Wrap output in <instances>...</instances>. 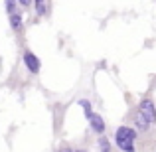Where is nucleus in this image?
Here are the masks:
<instances>
[{"mask_svg":"<svg viewBox=\"0 0 156 152\" xmlns=\"http://www.w3.org/2000/svg\"><path fill=\"white\" fill-rule=\"evenodd\" d=\"M138 133L130 125H121L115 130V146L119 152H138L136 150Z\"/></svg>","mask_w":156,"mask_h":152,"instance_id":"f257e3e1","label":"nucleus"},{"mask_svg":"<svg viewBox=\"0 0 156 152\" xmlns=\"http://www.w3.org/2000/svg\"><path fill=\"white\" fill-rule=\"evenodd\" d=\"M22 63H24V67L28 69L30 75H38V73L42 71V61H40V57L36 55L30 48H24L22 50Z\"/></svg>","mask_w":156,"mask_h":152,"instance_id":"f03ea898","label":"nucleus"},{"mask_svg":"<svg viewBox=\"0 0 156 152\" xmlns=\"http://www.w3.org/2000/svg\"><path fill=\"white\" fill-rule=\"evenodd\" d=\"M8 20H10V28L12 32H14L16 40H18V44L22 46L24 42V36H26V24H24V18H22V12H14V14L8 16Z\"/></svg>","mask_w":156,"mask_h":152,"instance_id":"7ed1b4c3","label":"nucleus"},{"mask_svg":"<svg viewBox=\"0 0 156 152\" xmlns=\"http://www.w3.org/2000/svg\"><path fill=\"white\" fill-rule=\"evenodd\" d=\"M136 111L150 122V125H156V105H154V101L150 99V97H144V99L138 103Z\"/></svg>","mask_w":156,"mask_h":152,"instance_id":"20e7f679","label":"nucleus"},{"mask_svg":"<svg viewBox=\"0 0 156 152\" xmlns=\"http://www.w3.org/2000/svg\"><path fill=\"white\" fill-rule=\"evenodd\" d=\"M130 121H133V129L138 133V136H140V134H148V133H150V129H152V125H150V122L146 121V118L142 117L138 111H134V113H133Z\"/></svg>","mask_w":156,"mask_h":152,"instance_id":"39448f33","label":"nucleus"},{"mask_svg":"<svg viewBox=\"0 0 156 152\" xmlns=\"http://www.w3.org/2000/svg\"><path fill=\"white\" fill-rule=\"evenodd\" d=\"M89 126H91V133H95L97 136H101V134H105V130H107V125H105V121H103V117H101L99 113H95L93 111L91 115H89Z\"/></svg>","mask_w":156,"mask_h":152,"instance_id":"423d86ee","label":"nucleus"},{"mask_svg":"<svg viewBox=\"0 0 156 152\" xmlns=\"http://www.w3.org/2000/svg\"><path fill=\"white\" fill-rule=\"evenodd\" d=\"M32 8H34V12H36L38 18H50V14H51V0H34Z\"/></svg>","mask_w":156,"mask_h":152,"instance_id":"0eeeda50","label":"nucleus"},{"mask_svg":"<svg viewBox=\"0 0 156 152\" xmlns=\"http://www.w3.org/2000/svg\"><path fill=\"white\" fill-rule=\"evenodd\" d=\"M97 148H99V152H115V150H117L113 146V142L109 140V136H105V134L99 136V140H97Z\"/></svg>","mask_w":156,"mask_h":152,"instance_id":"6e6552de","label":"nucleus"},{"mask_svg":"<svg viewBox=\"0 0 156 152\" xmlns=\"http://www.w3.org/2000/svg\"><path fill=\"white\" fill-rule=\"evenodd\" d=\"M4 6H6V14H8V16L20 10V8H18V2H16V0H4Z\"/></svg>","mask_w":156,"mask_h":152,"instance_id":"1a4fd4ad","label":"nucleus"},{"mask_svg":"<svg viewBox=\"0 0 156 152\" xmlns=\"http://www.w3.org/2000/svg\"><path fill=\"white\" fill-rule=\"evenodd\" d=\"M79 105H81V109H83V113H85V118H89V115L93 113V105H91V101H89V99H81V101H79Z\"/></svg>","mask_w":156,"mask_h":152,"instance_id":"9d476101","label":"nucleus"},{"mask_svg":"<svg viewBox=\"0 0 156 152\" xmlns=\"http://www.w3.org/2000/svg\"><path fill=\"white\" fill-rule=\"evenodd\" d=\"M16 2L20 4V8H22L24 12H30V10H32V4H34V0H16Z\"/></svg>","mask_w":156,"mask_h":152,"instance_id":"9b49d317","label":"nucleus"},{"mask_svg":"<svg viewBox=\"0 0 156 152\" xmlns=\"http://www.w3.org/2000/svg\"><path fill=\"white\" fill-rule=\"evenodd\" d=\"M57 152H73V146L69 144V142H59V146H57Z\"/></svg>","mask_w":156,"mask_h":152,"instance_id":"f8f14e48","label":"nucleus"},{"mask_svg":"<svg viewBox=\"0 0 156 152\" xmlns=\"http://www.w3.org/2000/svg\"><path fill=\"white\" fill-rule=\"evenodd\" d=\"M73 152H89V148L83 146V144H79V146H73Z\"/></svg>","mask_w":156,"mask_h":152,"instance_id":"ddd939ff","label":"nucleus"}]
</instances>
